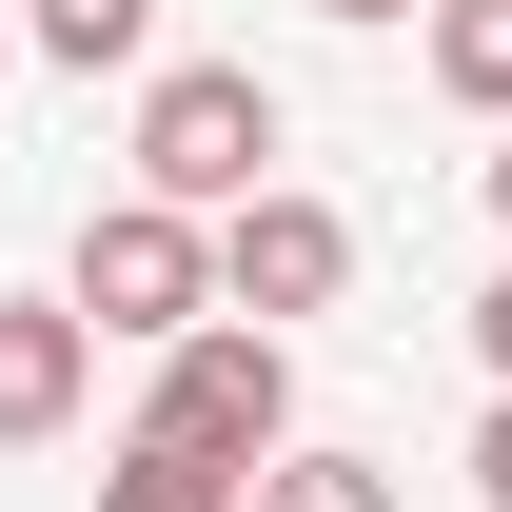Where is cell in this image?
Instances as JSON below:
<instances>
[{"instance_id": "cell-4", "label": "cell", "mask_w": 512, "mask_h": 512, "mask_svg": "<svg viewBox=\"0 0 512 512\" xmlns=\"http://www.w3.org/2000/svg\"><path fill=\"white\" fill-rule=\"evenodd\" d=\"M197 237H217V316H256V335H296V316L355 296V217L296 197V178H256L237 217H197Z\"/></svg>"}, {"instance_id": "cell-1", "label": "cell", "mask_w": 512, "mask_h": 512, "mask_svg": "<svg viewBox=\"0 0 512 512\" xmlns=\"http://www.w3.org/2000/svg\"><path fill=\"white\" fill-rule=\"evenodd\" d=\"M138 434H158V453H197V473H256V453H296V335H256V316L158 335V375H138Z\"/></svg>"}, {"instance_id": "cell-2", "label": "cell", "mask_w": 512, "mask_h": 512, "mask_svg": "<svg viewBox=\"0 0 512 512\" xmlns=\"http://www.w3.org/2000/svg\"><path fill=\"white\" fill-rule=\"evenodd\" d=\"M276 79L256 60H158L138 79V197H178V217H237L256 178H276Z\"/></svg>"}, {"instance_id": "cell-3", "label": "cell", "mask_w": 512, "mask_h": 512, "mask_svg": "<svg viewBox=\"0 0 512 512\" xmlns=\"http://www.w3.org/2000/svg\"><path fill=\"white\" fill-rule=\"evenodd\" d=\"M60 316L158 355V335H197V316H217V237H197L178 197H99V217H79V256H60Z\"/></svg>"}, {"instance_id": "cell-11", "label": "cell", "mask_w": 512, "mask_h": 512, "mask_svg": "<svg viewBox=\"0 0 512 512\" xmlns=\"http://www.w3.org/2000/svg\"><path fill=\"white\" fill-rule=\"evenodd\" d=\"M473 355H493V394H512V276H493V296H473Z\"/></svg>"}, {"instance_id": "cell-6", "label": "cell", "mask_w": 512, "mask_h": 512, "mask_svg": "<svg viewBox=\"0 0 512 512\" xmlns=\"http://www.w3.org/2000/svg\"><path fill=\"white\" fill-rule=\"evenodd\" d=\"M237 512H394V473H375V453H316V434H296V453H256V473H237Z\"/></svg>"}, {"instance_id": "cell-10", "label": "cell", "mask_w": 512, "mask_h": 512, "mask_svg": "<svg viewBox=\"0 0 512 512\" xmlns=\"http://www.w3.org/2000/svg\"><path fill=\"white\" fill-rule=\"evenodd\" d=\"M473 493L512 512V394H493V414H473Z\"/></svg>"}, {"instance_id": "cell-9", "label": "cell", "mask_w": 512, "mask_h": 512, "mask_svg": "<svg viewBox=\"0 0 512 512\" xmlns=\"http://www.w3.org/2000/svg\"><path fill=\"white\" fill-rule=\"evenodd\" d=\"M99 512H237V473H197V453L119 434V453H99Z\"/></svg>"}, {"instance_id": "cell-12", "label": "cell", "mask_w": 512, "mask_h": 512, "mask_svg": "<svg viewBox=\"0 0 512 512\" xmlns=\"http://www.w3.org/2000/svg\"><path fill=\"white\" fill-rule=\"evenodd\" d=\"M473 178H493V237H512V119H493V158H473Z\"/></svg>"}, {"instance_id": "cell-7", "label": "cell", "mask_w": 512, "mask_h": 512, "mask_svg": "<svg viewBox=\"0 0 512 512\" xmlns=\"http://www.w3.org/2000/svg\"><path fill=\"white\" fill-rule=\"evenodd\" d=\"M20 40H40L60 79H119L138 40H158V0H20Z\"/></svg>"}, {"instance_id": "cell-8", "label": "cell", "mask_w": 512, "mask_h": 512, "mask_svg": "<svg viewBox=\"0 0 512 512\" xmlns=\"http://www.w3.org/2000/svg\"><path fill=\"white\" fill-rule=\"evenodd\" d=\"M434 20V79L473 99V119H512V0H414Z\"/></svg>"}, {"instance_id": "cell-13", "label": "cell", "mask_w": 512, "mask_h": 512, "mask_svg": "<svg viewBox=\"0 0 512 512\" xmlns=\"http://www.w3.org/2000/svg\"><path fill=\"white\" fill-rule=\"evenodd\" d=\"M316 20H414V0H316Z\"/></svg>"}, {"instance_id": "cell-5", "label": "cell", "mask_w": 512, "mask_h": 512, "mask_svg": "<svg viewBox=\"0 0 512 512\" xmlns=\"http://www.w3.org/2000/svg\"><path fill=\"white\" fill-rule=\"evenodd\" d=\"M99 414V335L60 316V296H0V453H40Z\"/></svg>"}]
</instances>
